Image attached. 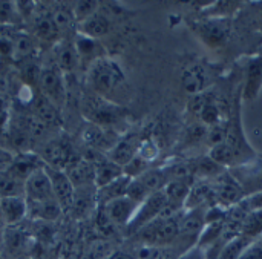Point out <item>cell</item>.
I'll list each match as a JSON object with an SVG mask.
<instances>
[{
	"label": "cell",
	"mask_w": 262,
	"mask_h": 259,
	"mask_svg": "<svg viewBox=\"0 0 262 259\" xmlns=\"http://www.w3.org/2000/svg\"><path fill=\"white\" fill-rule=\"evenodd\" d=\"M88 84L94 94L115 103L114 95L126 84V75L115 60L103 55L88 68Z\"/></svg>",
	"instance_id": "cell-1"
},
{
	"label": "cell",
	"mask_w": 262,
	"mask_h": 259,
	"mask_svg": "<svg viewBox=\"0 0 262 259\" xmlns=\"http://www.w3.org/2000/svg\"><path fill=\"white\" fill-rule=\"evenodd\" d=\"M83 115L89 123L101 126L104 129L115 127L124 118V109L111 100H106L92 92V95L83 100Z\"/></svg>",
	"instance_id": "cell-2"
},
{
	"label": "cell",
	"mask_w": 262,
	"mask_h": 259,
	"mask_svg": "<svg viewBox=\"0 0 262 259\" xmlns=\"http://www.w3.org/2000/svg\"><path fill=\"white\" fill-rule=\"evenodd\" d=\"M192 29L204 45L218 49L223 48L232 35V18L201 17L192 21Z\"/></svg>",
	"instance_id": "cell-3"
},
{
	"label": "cell",
	"mask_w": 262,
	"mask_h": 259,
	"mask_svg": "<svg viewBox=\"0 0 262 259\" xmlns=\"http://www.w3.org/2000/svg\"><path fill=\"white\" fill-rule=\"evenodd\" d=\"M216 77L218 71L213 64L206 61H193L184 68L181 83L187 94L201 95L215 83Z\"/></svg>",
	"instance_id": "cell-4"
},
{
	"label": "cell",
	"mask_w": 262,
	"mask_h": 259,
	"mask_svg": "<svg viewBox=\"0 0 262 259\" xmlns=\"http://www.w3.org/2000/svg\"><path fill=\"white\" fill-rule=\"evenodd\" d=\"M40 95L51 101L55 107L61 109L66 103V83L63 72L54 66H45L38 72Z\"/></svg>",
	"instance_id": "cell-5"
},
{
	"label": "cell",
	"mask_w": 262,
	"mask_h": 259,
	"mask_svg": "<svg viewBox=\"0 0 262 259\" xmlns=\"http://www.w3.org/2000/svg\"><path fill=\"white\" fill-rule=\"evenodd\" d=\"M164 186H166V177H164L163 169L152 167V169L146 170L144 174H141L140 177L130 180V184L127 189V197L140 204L146 198L154 195L155 192L163 190Z\"/></svg>",
	"instance_id": "cell-6"
},
{
	"label": "cell",
	"mask_w": 262,
	"mask_h": 259,
	"mask_svg": "<svg viewBox=\"0 0 262 259\" xmlns=\"http://www.w3.org/2000/svg\"><path fill=\"white\" fill-rule=\"evenodd\" d=\"M166 209H167V200H166L164 192L163 190L155 192L154 195L146 198L143 203H140L134 220L127 226V230L130 233L140 232L141 229H144L146 226L154 223L157 218H160L166 212Z\"/></svg>",
	"instance_id": "cell-7"
},
{
	"label": "cell",
	"mask_w": 262,
	"mask_h": 259,
	"mask_svg": "<svg viewBox=\"0 0 262 259\" xmlns=\"http://www.w3.org/2000/svg\"><path fill=\"white\" fill-rule=\"evenodd\" d=\"M213 193H215L216 204H220L226 209H230V207L239 204L241 201H244V189L226 170L215 178Z\"/></svg>",
	"instance_id": "cell-8"
},
{
	"label": "cell",
	"mask_w": 262,
	"mask_h": 259,
	"mask_svg": "<svg viewBox=\"0 0 262 259\" xmlns=\"http://www.w3.org/2000/svg\"><path fill=\"white\" fill-rule=\"evenodd\" d=\"M38 155L43 160L46 167L57 169V170H64L68 167V164L75 157L71 144L64 138H54V140L48 141L45 144L41 154H38Z\"/></svg>",
	"instance_id": "cell-9"
},
{
	"label": "cell",
	"mask_w": 262,
	"mask_h": 259,
	"mask_svg": "<svg viewBox=\"0 0 262 259\" xmlns=\"http://www.w3.org/2000/svg\"><path fill=\"white\" fill-rule=\"evenodd\" d=\"M138 206L140 204L137 201L130 200L129 197H123L103 204V217L109 224L127 229V226L130 224L138 210Z\"/></svg>",
	"instance_id": "cell-10"
},
{
	"label": "cell",
	"mask_w": 262,
	"mask_h": 259,
	"mask_svg": "<svg viewBox=\"0 0 262 259\" xmlns=\"http://www.w3.org/2000/svg\"><path fill=\"white\" fill-rule=\"evenodd\" d=\"M25 200L26 203H43V201H52L57 200L54 195V189L51 184V180L43 169L32 174L26 183H25Z\"/></svg>",
	"instance_id": "cell-11"
},
{
	"label": "cell",
	"mask_w": 262,
	"mask_h": 259,
	"mask_svg": "<svg viewBox=\"0 0 262 259\" xmlns=\"http://www.w3.org/2000/svg\"><path fill=\"white\" fill-rule=\"evenodd\" d=\"M141 141H143V138L138 134L127 132L126 135H123L117 140L114 147L106 155L109 160H112L115 164H118L124 169L137 157Z\"/></svg>",
	"instance_id": "cell-12"
},
{
	"label": "cell",
	"mask_w": 262,
	"mask_h": 259,
	"mask_svg": "<svg viewBox=\"0 0 262 259\" xmlns=\"http://www.w3.org/2000/svg\"><path fill=\"white\" fill-rule=\"evenodd\" d=\"M45 170L51 180L52 189H54V195L58 201V204L61 206L63 212L72 209L74 204V198H75V187L72 184V181L69 180V177L66 175L64 170H57V169H51L45 166Z\"/></svg>",
	"instance_id": "cell-13"
},
{
	"label": "cell",
	"mask_w": 262,
	"mask_h": 259,
	"mask_svg": "<svg viewBox=\"0 0 262 259\" xmlns=\"http://www.w3.org/2000/svg\"><path fill=\"white\" fill-rule=\"evenodd\" d=\"M45 163L40 158L38 154L35 152H29V150H23L20 154H17L14 158H11V161L8 163V166L5 167L11 175H14L15 178L21 180L26 183V180L35 174L37 170L43 169Z\"/></svg>",
	"instance_id": "cell-14"
},
{
	"label": "cell",
	"mask_w": 262,
	"mask_h": 259,
	"mask_svg": "<svg viewBox=\"0 0 262 259\" xmlns=\"http://www.w3.org/2000/svg\"><path fill=\"white\" fill-rule=\"evenodd\" d=\"M66 175L72 181L75 189H84V187H95V170L94 163L89 158L75 155L74 160L68 164L64 169ZM97 189V187H95Z\"/></svg>",
	"instance_id": "cell-15"
},
{
	"label": "cell",
	"mask_w": 262,
	"mask_h": 259,
	"mask_svg": "<svg viewBox=\"0 0 262 259\" xmlns=\"http://www.w3.org/2000/svg\"><path fill=\"white\" fill-rule=\"evenodd\" d=\"M262 89V55L249 57L244 64V86L243 98L246 101H253Z\"/></svg>",
	"instance_id": "cell-16"
},
{
	"label": "cell",
	"mask_w": 262,
	"mask_h": 259,
	"mask_svg": "<svg viewBox=\"0 0 262 259\" xmlns=\"http://www.w3.org/2000/svg\"><path fill=\"white\" fill-rule=\"evenodd\" d=\"M193 111L195 114L198 115L200 118V123L204 126V127H213L216 124H221L224 123V117H223V112H221V107L220 104L216 103L215 98L212 97H207L206 92L201 94V95H195V106H193Z\"/></svg>",
	"instance_id": "cell-17"
},
{
	"label": "cell",
	"mask_w": 262,
	"mask_h": 259,
	"mask_svg": "<svg viewBox=\"0 0 262 259\" xmlns=\"http://www.w3.org/2000/svg\"><path fill=\"white\" fill-rule=\"evenodd\" d=\"M81 140L91 150L107 154L114 147L118 138H111L109 129H104L94 123H88L86 127H83L81 131Z\"/></svg>",
	"instance_id": "cell-18"
},
{
	"label": "cell",
	"mask_w": 262,
	"mask_h": 259,
	"mask_svg": "<svg viewBox=\"0 0 262 259\" xmlns=\"http://www.w3.org/2000/svg\"><path fill=\"white\" fill-rule=\"evenodd\" d=\"M94 163V170H95V187H103L109 183H112L114 180L120 178L121 175H124V170L121 166L115 164L112 160L107 158L106 154H100L95 152L94 158H89Z\"/></svg>",
	"instance_id": "cell-19"
},
{
	"label": "cell",
	"mask_w": 262,
	"mask_h": 259,
	"mask_svg": "<svg viewBox=\"0 0 262 259\" xmlns=\"http://www.w3.org/2000/svg\"><path fill=\"white\" fill-rule=\"evenodd\" d=\"M29 247H31V235L25 229H21V224L11 226L6 229L2 250L5 249L14 258H23V255Z\"/></svg>",
	"instance_id": "cell-20"
},
{
	"label": "cell",
	"mask_w": 262,
	"mask_h": 259,
	"mask_svg": "<svg viewBox=\"0 0 262 259\" xmlns=\"http://www.w3.org/2000/svg\"><path fill=\"white\" fill-rule=\"evenodd\" d=\"M0 209L8 227L18 226L28 217V204L25 197H9L0 200Z\"/></svg>",
	"instance_id": "cell-21"
},
{
	"label": "cell",
	"mask_w": 262,
	"mask_h": 259,
	"mask_svg": "<svg viewBox=\"0 0 262 259\" xmlns=\"http://www.w3.org/2000/svg\"><path fill=\"white\" fill-rule=\"evenodd\" d=\"M215 193H213V184H209L206 181L195 183L189 192V197L184 204V210H196L204 207L206 204L213 206Z\"/></svg>",
	"instance_id": "cell-22"
},
{
	"label": "cell",
	"mask_w": 262,
	"mask_h": 259,
	"mask_svg": "<svg viewBox=\"0 0 262 259\" xmlns=\"http://www.w3.org/2000/svg\"><path fill=\"white\" fill-rule=\"evenodd\" d=\"M130 177L127 175H121L120 178L114 180L112 183L103 186V187H98L95 190V198H97V203L100 206L109 203V201H114V200H118V198H123V197H127V189H129V184H130Z\"/></svg>",
	"instance_id": "cell-23"
},
{
	"label": "cell",
	"mask_w": 262,
	"mask_h": 259,
	"mask_svg": "<svg viewBox=\"0 0 262 259\" xmlns=\"http://www.w3.org/2000/svg\"><path fill=\"white\" fill-rule=\"evenodd\" d=\"M111 26H112L111 25V20L104 14H101L100 11H97L94 15H91L84 21L78 23V31L77 32H80V34H83L86 37H91V38L98 40V38L104 37L106 34H109Z\"/></svg>",
	"instance_id": "cell-24"
},
{
	"label": "cell",
	"mask_w": 262,
	"mask_h": 259,
	"mask_svg": "<svg viewBox=\"0 0 262 259\" xmlns=\"http://www.w3.org/2000/svg\"><path fill=\"white\" fill-rule=\"evenodd\" d=\"M78 63H80V58L75 51L74 41L72 43L58 41L57 49H55V66L64 74V72L74 71Z\"/></svg>",
	"instance_id": "cell-25"
},
{
	"label": "cell",
	"mask_w": 262,
	"mask_h": 259,
	"mask_svg": "<svg viewBox=\"0 0 262 259\" xmlns=\"http://www.w3.org/2000/svg\"><path fill=\"white\" fill-rule=\"evenodd\" d=\"M74 46H75V51L78 54V58L80 61L83 60H88L89 61V66L100 57H103L101 54H98L101 51V45L98 40L95 38H91V37H86L80 32H77L75 35V40H74Z\"/></svg>",
	"instance_id": "cell-26"
},
{
	"label": "cell",
	"mask_w": 262,
	"mask_h": 259,
	"mask_svg": "<svg viewBox=\"0 0 262 259\" xmlns=\"http://www.w3.org/2000/svg\"><path fill=\"white\" fill-rule=\"evenodd\" d=\"M58 107H55L51 101H48L45 97H38L34 101V115L35 120L41 124V126H54L58 123L60 117H58Z\"/></svg>",
	"instance_id": "cell-27"
},
{
	"label": "cell",
	"mask_w": 262,
	"mask_h": 259,
	"mask_svg": "<svg viewBox=\"0 0 262 259\" xmlns=\"http://www.w3.org/2000/svg\"><path fill=\"white\" fill-rule=\"evenodd\" d=\"M25 197V181L11 175L6 169L0 170V198Z\"/></svg>",
	"instance_id": "cell-28"
},
{
	"label": "cell",
	"mask_w": 262,
	"mask_h": 259,
	"mask_svg": "<svg viewBox=\"0 0 262 259\" xmlns=\"http://www.w3.org/2000/svg\"><path fill=\"white\" fill-rule=\"evenodd\" d=\"M241 235L250 240L252 243L262 238V209L250 210L243 223Z\"/></svg>",
	"instance_id": "cell-29"
},
{
	"label": "cell",
	"mask_w": 262,
	"mask_h": 259,
	"mask_svg": "<svg viewBox=\"0 0 262 259\" xmlns=\"http://www.w3.org/2000/svg\"><path fill=\"white\" fill-rule=\"evenodd\" d=\"M250 244H252L250 240H247L243 235H238V236H235L233 240H230V241H227L224 244V247L220 252V256L216 259H239L241 255L244 253V250Z\"/></svg>",
	"instance_id": "cell-30"
},
{
	"label": "cell",
	"mask_w": 262,
	"mask_h": 259,
	"mask_svg": "<svg viewBox=\"0 0 262 259\" xmlns=\"http://www.w3.org/2000/svg\"><path fill=\"white\" fill-rule=\"evenodd\" d=\"M34 52V38L26 34L12 35V60H25Z\"/></svg>",
	"instance_id": "cell-31"
},
{
	"label": "cell",
	"mask_w": 262,
	"mask_h": 259,
	"mask_svg": "<svg viewBox=\"0 0 262 259\" xmlns=\"http://www.w3.org/2000/svg\"><path fill=\"white\" fill-rule=\"evenodd\" d=\"M34 26H35L37 37L41 38V40H55L60 35V31L57 29V26H55L51 14L38 17L35 20V25Z\"/></svg>",
	"instance_id": "cell-32"
},
{
	"label": "cell",
	"mask_w": 262,
	"mask_h": 259,
	"mask_svg": "<svg viewBox=\"0 0 262 259\" xmlns=\"http://www.w3.org/2000/svg\"><path fill=\"white\" fill-rule=\"evenodd\" d=\"M137 157L152 166V163L160 157V146L157 144L154 138H143L140 149L137 152Z\"/></svg>",
	"instance_id": "cell-33"
},
{
	"label": "cell",
	"mask_w": 262,
	"mask_h": 259,
	"mask_svg": "<svg viewBox=\"0 0 262 259\" xmlns=\"http://www.w3.org/2000/svg\"><path fill=\"white\" fill-rule=\"evenodd\" d=\"M100 5L98 2H75V5L71 8L72 11V17L75 20V23H81L86 18H89L91 15H94L98 11Z\"/></svg>",
	"instance_id": "cell-34"
},
{
	"label": "cell",
	"mask_w": 262,
	"mask_h": 259,
	"mask_svg": "<svg viewBox=\"0 0 262 259\" xmlns=\"http://www.w3.org/2000/svg\"><path fill=\"white\" fill-rule=\"evenodd\" d=\"M20 11L15 2H0V28H8L18 20Z\"/></svg>",
	"instance_id": "cell-35"
},
{
	"label": "cell",
	"mask_w": 262,
	"mask_h": 259,
	"mask_svg": "<svg viewBox=\"0 0 262 259\" xmlns=\"http://www.w3.org/2000/svg\"><path fill=\"white\" fill-rule=\"evenodd\" d=\"M11 121V107L9 101L0 94V138L8 132Z\"/></svg>",
	"instance_id": "cell-36"
},
{
	"label": "cell",
	"mask_w": 262,
	"mask_h": 259,
	"mask_svg": "<svg viewBox=\"0 0 262 259\" xmlns=\"http://www.w3.org/2000/svg\"><path fill=\"white\" fill-rule=\"evenodd\" d=\"M239 259H262V238L253 241Z\"/></svg>",
	"instance_id": "cell-37"
},
{
	"label": "cell",
	"mask_w": 262,
	"mask_h": 259,
	"mask_svg": "<svg viewBox=\"0 0 262 259\" xmlns=\"http://www.w3.org/2000/svg\"><path fill=\"white\" fill-rule=\"evenodd\" d=\"M178 259H207V252L200 247V246H190L189 249H186Z\"/></svg>",
	"instance_id": "cell-38"
},
{
	"label": "cell",
	"mask_w": 262,
	"mask_h": 259,
	"mask_svg": "<svg viewBox=\"0 0 262 259\" xmlns=\"http://www.w3.org/2000/svg\"><path fill=\"white\" fill-rule=\"evenodd\" d=\"M243 204L249 212L256 210V209H262V192H256V193L250 195L249 198H244Z\"/></svg>",
	"instance_id": "cell-39"
},
{
	"label": "cell",
	"mask_w": 262,
	"mask_h": 259,
	"mask_svg": "<svg viewBox=\"0 0 262 259\" xmlns=\"http://www.w3.org/2000/svg\"><path fill=\"white\" fill-rule=\"evenodd\" d=\"M104 259H135V255L132 252H127V250H117Z\"/></svg>",
	"instance_id": "cell-40"
},
{
	"label": "cell",
	"mask_w": 262,
	"mask_h": 259,
	"mask_svg": "<svg viewBox=\"0 0 262 259\" xmlns=\"http://www.w3.org/2000/svg\"><path fill=\"white\" fill-rule=\"evenodd\" d=\"M2 200V198H0ZM8 226L3 220V215H2V209H0V252H2V247H3V238H5V232H6Z\"/></svg>",
	"instance_id": "cell-41"
},
{
	"label": "cell",
	"mask_w": 262,
	"mask_h": 259,
	"mask_svg": "<svg viewBox=\"0 0 262 259\" xmlns=\"http://www.w3.org/2000/svg\"><path fill=\"white\" fill-rule=\"evenodd\" d=\"M155 259H178V256H175L172 252H169V250H160V253H158V256Z\"/></svg>",
	"instance_id": "cell-42"
},
{
	"label": "cell",
	"mask_w": 262,
	"mask_h": 259,
	"mask_svg": "<svg viewBox=\"0 0 262 259\" xmlns=\"http://www.w3.org/2000/svg\"><path fill=\"white\" fill-rule=\"evenodd\" d=\"M258 8L261 9V12H262V2H259V5H258Z\"/></svg>",
	"instance_id": "cell-43"
},
{
	"label": "cell",
	"mask_w": 262,
	"mask_h": 259,
	"mask_svg": "<svg viewBox=\"0 0 262 259\" xmlns=\"http://www.w3.org/2000/svg\"><path fill=\"white\" fill-rule=\"evenodd\" d=\"M2 169H5V167H3V166H2V164H0V170H2Z\"/></svg>",
	"instance_id": "cell-44"
},
{
	"label": "cell",
	"mask_w": 262,
	"mask_h": 259,
	"mask_svg": "<svg viewBox=\"0 0 262 259\" xmlns=\"http://www.w3.org/2000/svg\"><path fill=\"white\" fill-rule=\"evenodd\" d=\"M18 259H28V258H18Z\"/></svg>",
	"instance_id": "cell-45"
}]
</instances>
